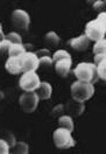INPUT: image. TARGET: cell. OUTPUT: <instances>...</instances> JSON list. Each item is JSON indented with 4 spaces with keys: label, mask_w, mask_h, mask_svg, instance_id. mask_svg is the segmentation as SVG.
Instances as JSON below:
<instances>
[{
    "label": "cell",
    "mask_w": 106,
    "mask_h": 154,
    "mask_svg": "<svg viewBox=\"0 0 106 154\" xmlns=\"http://www.w3.org/2000/svg\"><path fill=\"white\" fill-rule=\"evenodd\" d=\"M0 27H2V26H1V23H0Z\"/></svg>",
    "instance_id": "obj_31"
},
{
    "label": "cell",
    "mask_w": 106,
    "mask_h": 154,
    "mask_svg": "<svg viewBox=\"0 0 106 154\" xmlns=\"http://www.w3.org/2000/svg\"><path fill=\"white\" fill-rule=\"evenodd\" d=\"M53 139H54L55 146L57 148H61V149H67V148L74 147L76 145L75 139L71 137V132L65 130V128H62V127L54 131Z\"/></svg>",
    "instance_id": "obj_4"
},
{
    "label": "cell",
    "mask_w": 106,
    "mask_h": 154,
    "mask_svg": "<svg viewBox=\"0 0 106 154\" xmlns=\"http://www.w3.org/2000/svg\"><path fill=\"white\" fill-rule=\"evenodd\" d=\"M64 112H65V107H64V105H63V104H58V105H56L54 109H53L51 115H53V117L59 118L61 116L64 115Z\"/></svg>",
    "instance_id": "obj_23"
},
{
    "label": "cell",
    "mask_w": 106,
    "mask_h": 154,
    "mask_svg": "<svg viewBox=\"0 0 106 154\" xmlns=\"http://www.w3.org/2000/svg\"><path fill=\"white\" fill-rule=\"evenodd\" d=\"M39 100V97L34 91H28V92L26 91L20 96L19 105L26 113H32L38 109Z\"/></svg>",
    "instance_id": "obj_5"
},
{
    "label": "cell",
    "mask_w": 106,
    "mask_h": 154,
    "mask_svg": "<svg viewBox=\"0 0 106 154\" xmlns=\"http://www.w3.org/2000/svg\"><path fill=\"white\" fill-rule=\"evenodd\" d=\"M5 69L11 75H19L22 72L21 68V61L20 57H8V60L5 63Z\"/></svg>",
    "instance_id": "obj_11"
},
{
    "label": "cell",
    "mask_w": 106,
    "mask_h": 154,
    "mask_svg": "<svg viewBox=\"0 0 106 154\" xmlns=\"http://www.w3.org/2000/svg\"><path fill=\"white\" fill-rule=\"evenodd\" d=\"M26 53V47L22 43H15L11 45L10 50H8V56L10 57H20Z\"/></svg>",
    "instance_id": "obj_14"
},
{
    "label": "cell",
    "mask_w": 106,
    "mask_h": 154,
    "mask_svg": "<svg viewBox=\"0 0 106 154\" xmlns=\"http://www.w3.org/2000/svg\"><path fill=\"white\" fill-rule=\"evenodd\" d=\"M106 13H99L97 19L89 21L85 26V35L90 41H99L105 38Z\"/></svg>",
    "instance_id": "obj_1"
},
{
    "label": "cell",
    "mask_w": 106,
    "mask_h": 154,
    "mask_svg": "<svg viewBox=\"0 0 106 154\" xmlns=\"http://www.w3.org/2000/svg\"><path fill=\"white\" fill-rule=\"evenodd\" d=\"M53 64H54V62H53V58L50 56H43V57L39 58V67L50 68Z\"/></svg>",
    "instance_id": "obj_22"
},
{
    "label": "cell",
    "mask_w": 106,
    "mask_h": 154,
    "mask_svg": "<svg viewBox=\"0 0 106 154\" xmlns=\"http://www.w3.org/2000/svg\"><path fill=\"white\" fill-rule=\"evenodd\" d=\"M51 92H53V88L48 82H41L38 89L35 90V94L38 95L39 99H42V100L49 99L51 96Z\"/></svg>",
    "instance_id": "obj_13"
},
{
    "label": "cell",
    "mask_w": 106,
    "mask_h": 154,
    "mask_svg": "<svg viewBox=\"0 0 106 154\" xmlns=\"http://www.w3.org/2000/svg\"><path fill=\"white\" fill-rule=\"evenodd\" d=\"M44 40H46V42H47L48 45L53 46V47H56V46H58L61 38H59V36H58L55 32H49L48 34H46Z\"/></svg>",
    "instance_id": "obj_17"
},
{
    "label": "cell",
    "mask_w": 106,
    "mask_h": 154,
    "mask_svg": "<svg viewBox=\"0 0 106 154\" xmlns=\"http://www.w3.org/2000/svg\"><path fill=\"white\" fill-rule=\"evenodd\" d=\"M105 6H106L105 1L99 0V1H96V2L93 4V10H96L97 12H99V13H104V12H105Z\"/></svg>",
    "instance_id": "obj_26"
},
{
    "label": "cell",
    "mask_w": 106,
    "mask_h": 154,
    "mask_svg": "<svg viewBox=\"0 0 106 154\" xmlns=\"http://www.w3.org/2000/svg\"><path fill=\"white\" fill-rule=\"evenodd\" d=\"M69 45L76 51H85L90 46V40L86 38L85 34H83V35H79L78 38H71Z\"/></svg>",
    "instance_id": "obj_10"
},
{
    "label": "cell",
    "mask_w": 106,
    "mask_h": 154,
    "mask_svg": "<svg viewBox=\"0 0 106 154\" xmlns=\"http://www.w3.org/2000/svg\"><path fill=\"white\" fill-rule=\"evenodd\" d=\"M35 55L38 56V58L43 57V56H50V53H49L48 49H40L39 51L35 53Z\"/></svg>",
    "instance_id": "obj_28"
},
{
    "label": "cell",
    "mask_w": 106,
    "mask_h": 154,
    "mask_svg": "<svg viewBox=\"0 0 106 154\" xmlns=\"http://www.w3.org/2000/svg\"><path fill=\"white\" fill-rule=\"evenodd\" d=\"M65 110H67L68 115L72 116V117H78L84 112L85 105H84V102H77L75 99H71L67 103Z\"/></svg>",
    "instance_id": "obj_9"
},
{
    "label": "cell",
    "mask_w": 106,
    "mask_h": 154,
    "mask_svg": "<svg viewBox=\"0 0 106 154\" xmlns=\"http://www.w3.org/2000/svg\"><path fill=\"white\" fill-rule=\"evenodd\" d=\"M93 94H95V87L91 83L77 81L71 84V96L72 99L77 102H85L93 96Z\"/></svg>",
    "instance_id": "obj_3"
},
{
    "label": "cell",
    "mask_w": 106,
    "mask_h": 154,
    "mask_svg": "<svg viewBox=\"0 0 106 154\" xmlns=\"http://www.w3.org/2000/svg\"><path fill=\"white\" fill-rule=\"evenodd\" d=\"M20 61H21L22 72L36 71L39 69V58L35 55V53L26 51L23 55L20 56Z\"/></svg>",
    "instance_id": "obj_7"
},
{
    "label": "cell",
    "mask_w": 106,
    "mask_h": 154,
    "mask_svg": "<svg viewBox=\"0 0 106 154\" xmlns=\"http://www.w3.org/2000/svg\"><path fill=\"white\" fill-rule=\"evenodd\" d=\"M12 23L15 28L27 30L30 23V17L26 11L15 10L12 13Z\"/></svg>",
    "instance_id": "obj_8"
},
{
    "label": "cell",
    "mask_w": 106,
    "mask_h": 154,
    "mask_svg": "<svg viewBox=\"0 0 106 154\" xmlns=\"http://www.w3.org/2000/svg\"><path fill=\"white\" fill-rule=\"evenodd\" d=\"M71 64H72V60H61V61L55 62L56 74L61 77H68L71 70Z\"/></svg>",
    "instance_id": "obj_12"
},
{
    "label": "cell",
    "mask_w": 106,
    "mask_h": 154,
    "mask_svg": "<svg viewBox=\"0 0 106 154\" xmlns=\"http://www.w3.org/2000/svg\"><path fill=\"white\" fill-rule=\"evenodd\" d=\"M5 40L10 41L12 45H15V43H22V38L20 36L18 33H15V32H12V33H8L7 35H5Z\"/></svg>",
    "instance_id": "obj_21"
},
{
    "label": "cell",
    "mask_w": 106,
    "mask_h": 154,
    "mask_svg": "<svg viewBox=\"0 0 106 154\" xmlns=\"http://www.w3.org/2000/svg\"><path fill=\"white\" fill-rule=\"evenodd\" d=\"M10 153V145L5 139H0V154H8Z\"/></svg>",
    "instance_id": "obj_25"
},
{
    "label": "cell",
    "mask_w": 106,
    "mask_h": 154,
    "mask_svg": "<svg viewBox=\"0 0 106 154\" xmlns=\"http://www.w3.org/2000/svg\"><path fill=\"white\" fill-rule=\"evenodd\" d=\"M106 53V40L103 38V40H99L97 41L93 46V54L97 55V54H105Z\"/></svg>",
    "instance_id": "obj_18"
},
{
    "label": "cell",
    "mask_w": 106,
    "mask_h": 154,
    "mask_svg": "<svg viewBox=\"0 0 106 154\" xmlns=\"http://www.w3.org/2000/svg\"><path fill=\"white\" fill-rule=\"evenodd\" d=\"M74 74L77 77L78 81L91 83V84H95L99 79L96 71V66L93 63H87V62L79 63L77 67L74 69Z\"/></svg>",
    "instance_id": "obj_2"
},
{
    "label": "cell",
    "mask_w": 106,
    "mask_h": 154,
    "mask_svg": "<svg viewBox=\"0 0 106 154\" xmlns=\"http://www.w3.org/2000/svg\"><path fill=\"white\" fill-rule=\"evenodd\" d=\"M40 77L35 71L23 72V75L20 77L19 85L23 91H35L40 85Z\"/></svg>",
    "instance_id": "obj_6"
},
{
    "label": "cell",
    "mask_w": 106,
    "mask_h": 154,
    "mask_svg": "<svg viewBox=\"0 0 106 154\" xmlns=\"http://www.w3.org/2000/svg\"><path fill=\"white\" fill-rule=\"evenodd\" d=\"M10 153L17 154H28L29 153V146L25 141H15L13 147L10 148Z\"/></svg>",
    "instance_id": "obj_15"
},
{
    "label": "cell",
    "mask_w": 106,
    "mask_h": 154,
    "mask_svg": "<svg viewBox=\"0 0 106 154\" xmlns=\"http://www.w3.org/2000/svg\"><path fill=\"white\" fill-rule=\"evenodd\" d=\"M105 58H106L105 54H97V55H95V66H97L98 63H100L101 61H104Z\"/></svg>",
    "instance_id": "obj_29"
},
{
    "label": "cell",
    "mask_w": 106,
    "mask_h": 154,
    "mask_svg": "<svg viewBox=\"0 0 106 154\" xmlns=\"http://www.w3.org/2000/svg\"><path fill=\"white\" fill-rule=\"evenodd\" d=\"M2 40H5V34L2 32V27H0V41H2Z\"/></svg>",
    "instance_id": "obj_30"
},
{
    "label": "cell",
    "mask_w": 106,
    "mask_h": 154,
    "mask_svg": "<svg viewBox=\"0 0 106 154\" xmlns=\"http://www.w3.org/2000/svg\"><path fill=\"white\" fill-rule=\"evenodd\" d=\"M53 62L55 63V62H57V61H61V60H71V55L65 51V50H63V49H59L57 50L54 55H53Z\"/></svg>",
    "instance_id": "obj_19"
},
{
    "label": "cell",
    "mask_w": 106,
    "mask_h": 154,
    "mask_svg": "<svg viewBox=\"0 0 106 154\" xmlns=\"http://www.w3.org/2000/svg\"><path fill=\"white\" fill-rule=\"evenodd\" d=\"M58 125H59V127L65 128L70 132L74 131V122H72V118L70 116H61L58 118Z\"/></svg>",
    "instance_id": "obj_16"
},
{
    "label": "cell",
    "mask_w": 106,
    "mask_h": 154,
    "mask_svg": "<svg viewBox=\"0 0 106 154\" xmlns=\"http://www.w3.org/2000/svg\"><path fill=\"white\" fill-rule=\"evenodd\" d=\"M11 43L10 41H7V40H2V41H0V55H4V54H8V50H10V47H11Z\"/></svg>",
    "instance_id": "obj_24"
},
{
    "label": "cell",
    "mask_w": 106,
    "mask_h": 154,
    "mask_svg": "<svg viewBox=\"0 0 106 154\" xmlns=\"http://www.w3.org/2000/svg\"><path fill=\"white\" fill-rule=\"evenodd\" d=\"M96 71H97V75L100 79L105 81L106 79V61H101L100 63H98L96 66Z\"/></svg>",
    "instance_id": "obj_20"
},
{
    "label": "cell",
    "mask_w": 106,
    "mask_h": 154,
    "mask_svg": "<svg viewBox=\"0 0 106 154\" xmlns=\"http://www.w3.org/2000/svg\"><path fill=\"white\" fill-rule=\"evenodd\" d=\"M2 139H5V140L7 141V144L10 145V148L13 147L14 144H15V138H14V135L12 134L11 132H6V133L4 134V138H2Z\"/></svg>",
    "instance_id": "obj_27"
}]
</instances>
